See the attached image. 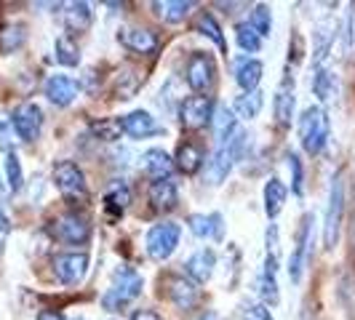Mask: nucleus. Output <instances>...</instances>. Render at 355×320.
Listing matches in <instances>:
<instances>
[{
  "mask_svg": "<svg viewBox=\"0 0 355 320\" xmlns=\"http://www.w3.org/2000/svg\"><path fill=\"white\" fill-rule=\"evenodd\" d=\"M0 147L6 152L14 150V128H11V121H3V118H0Z\"/></svg>",
  "mask_w": 355,
  "mask_h": 320,
  "instance_id": "37998d69",
  "label": "nucleus"
},
{
  "mask_svg": "<svg viewBox=\"0 0 355 320\" xmlns=\"http://www.w3.org/2000/svg\"><path fill=\"white\" fill-rule=\"evenodd\" d=\"M6 181H8V190H11V193H19L21 184H24L21 163H19V155L14 152V150L6 152Z\"/></svg>",
  "mask_w": 355,
  "mask_h": 320,
  "instance_id": "c9c22d12",
  "label": "nucleus"
},
{
  "mask_svg": "<svg viewBox=\"0 0 355 320\" xmlns=\"http://www.w3.org/2000/svg\"><path fill=\"white\" fill-rule=\"evenodd\" d=\"M0 190H3V187H0Z\"/></svg>",
  "mask_w": 355,
  "mask_h": 320,
  "instance_id": "09e8293b",
  "label": "nucleus"
},
{
  "mask_svg": "<svg viewBox=\"0 0 355 320\" xmlns=\"http://www.w3.org/2000/svg\"><path fill=\"white\" fill-rule=\"evenodd\" d=\"M37 320H67L62 312H56V310H43V312H37Z\"/></svg>",
  "mask_w": 355,
  "mask_h": 320,
  "instance_id": "49530a36",
  "label": "nucleus"
},
{
  "mask_svg": "<svg viewBox=\"0 0 355 320\" xmlns=\"http://www.w3.org/2000/svg\"><path fill=\"white\" fill-rule=\"evenodd\" d=\"M288 168H291V190H294V195H302L304 177H302V160H300V155H288Z\"/></svg>",
  "mask_w": 355,
  "mask_h": 320,
  "instance_id": "a19ab883",
  "label": "nucleus"
},
{
  "mask_svg": "<svg viewBox=\"0 0 355 320\" xmlns=\"http://www.w3.org/2000/svg\"><path fill=\"white\" fill-rule=\"evenodd\" d=\"M153 8L158 11V17L163 21L179 24V21H184L187 14L196 8V3H190V0H163V3H153Z\"/></svg>",
  "mask_w": 355,
  "mask_h": 320,
  "instance_id": "a878e982",
  "label": "nucleus"
},
{
  "mask_svg": "<svg viewBox=\"0 0 355 320\" xmlns=\"http://www.w3.org/2000/svg\"><path fill=\"white\" fill-rule=\"evenodd\" d=\"M329 134H331V123H329L326 109L318 105L304 107L302 118H300V139H302L304 152L318 155L329 144Z\"/></svg>",
  "mask_w": 355,
  "mask_h": 320,
  "instance_id": "f03ea898",
  "label": "nucleus"
},
{
  "mask_svg": "<svg viewBox=\"0 0 355 320\" xmlns=\"http://www.w3.org/2000/svg\"><path fill=\"white\" fill-rule=\"evenodd\" d=\"M342 213H345V174L337 171L331 179L329 190V206L323 219V249L334 251L339 243V227H342Z\"/></svg>",
  "mask_w": 355,
  "mask_h": 320,
  "instance_id": "20e7f679",
  "label": "nucleus"
},
{
  "mask_svg": "<svg viewBox=\"0 0 355 320\" xmlns=\"http://www.w3.org/2000/svg\"><path fill=\"white\" fill-rule=\"evenodd\" d=\"M53 51H56V62H59V64H64V67H78V64H80V51H78V43H75L70 35L56 37Z\"/></svg>",
  "mask_w": 355,
  "mask_h": 320,
  "instance_id": "473e14b6",
  "label": "nucleus"
},
{
  "mask_svg": "<svg viewBox=\"0 0 355 320\" xmlns=\"http://www.w3.org/2000/svg\"><path fill=\"white\" fill-rule=\"evenodd\" d=\"M139 89V78H134V72H118V80H115V96L118 99H131Z\"/></svg>",
  "mask_w": 355,
  "mask_h": 320,
  "instance_id": "58836bf2",
  "label": "nucleus"
},
{
  "mask_svg": "<svg viewBox=\"0 0 355 320\" xmlns=\"http://www.w3.org/2000/svg\"><path fill=\"white\" fill-rule=\"evenodd\" d=\"M53 184L62 193V197H67V200H86V195H89L86 177L72 160H62L53 166Z\"/></svg>",
  "mask_w": 355,
  "mask_h": 320,
  "instance_id": "423d86ee",
  "label": "nucleus"
},
{
  "mask_svg": "<svg viewBox=\"0 0 355 320\" xmlns=\"http://www.w3.org/2000/svg\"><path fill=\"white\" fill-rule=\"evenodd\" d=\"M355 51V3L347 11V24H345V53Z\"/></svg>",
  "mask_w": 355,
  "mask_h": 320,
  "instance_id": "79ce46f5",
  "label": "nucleus"
},
{
  "mask_svg": "<svg viewBox=\"0 0 355 320\" xmlns=\"http://www.w3.org/2000/svg\"><path fill=\"white\" fill-rule=\"evenodd\" d=\"M262 107H265V94L257 89V91L243 94V96H238L235 105H232V112H235L238 118H243V121H254V118L262 112Z\"/></svg>",
  "mask_w": 355,
  "mask_h": 320,
  "instance_id": "bb28decb",
  "label": "nucleus"
},
{
  "mask_svg": "<svg viewBox=\"0 0 355 320\" xmlns=\"http://www.w3.org/2000/svg\"><path fill=\"white\" fill-rule=\"evenodd\" d=\"M272 112H275V123L281 125V128L291 125V118H294V83L288 78L281 83V89L275 91Z\"/></svg>",
  "mask_w": 355,
  "mask_h": 320,
  "instance_id": "412c9836",
  "label": "nucleus"
},
{
  "mask_svg": "<svg viewBox=\"0 0 355 320\" xmlns=\"http://www.w3.org/2000/svg\"><path fill=\"white\" fill-rule=\"evenodd\" d=\"M187 224H190V232L196 235V238H214V240H222V213H193L190 219H187Z\"/></svg>",
  "mask_w": 355,
  "mask_h": 320,
  "instance_id": "b1692460",
  "label": "nucleus"
},
{
  "mask_svg": "<svg viewBox=\"0 0 355 320\" xmlns=\"http://www.w3.org/2000/svg\"><path fill=\"white\" fill-rule=\"evenodd\" d=\"M249 24L254 27V33H257L259 37H267V35H270V30H272V14H270V6H265V3L254 6Z\"/></svg>",
  "mask_w": 355,
  "mask_h": 320,
  "instance_id": "4c0bfd02",
  "label": "nucleus"
},
{
  "mask_svg": "<svg viewBox=\"0 0 355 320\" xmlns=\"http://www.w3.org/2000/svg\"><path fill=\"white\" fill-rule=\"evenodd\" d=\"M168 299L174 302L177 310H193L200 302V291H198V285L190 278L177 275V278L168 281Z\"/></svg>",
  "mask_w": 355,
  "mask_h": 320,
  "instance_id": "f3484780",
  "label": "nucleus"
},
{
  "mask_svg": "<svg viewBox=\"0 0 355 320\" xmlns=\"http://www.w3.org/2000/svg\"><path fill=\"white\" fill-rule=\"evenodd\" d=\"M142 275L131 267H118L112 275V283L102 296V307L107 312H121L125 304H131L139 294H142Z\"/></svg>",
  "mask_w": 355,
  "mask_h": 320,
  "instance_id": "f257e3e1",
  "label": "nucleus"
},
{
  "mask_svg": "<svg viewBox=\"0 0 355 320\" xmlns=\"http://www.w3.org/2000/svg\"><path fill=\"white\" fill-rule=\"evenodd\" d=\"M286 197H288V190H286V184L281 179H270L265 184V211L267 216L272 219V216H278V213L284 211L286 206Z\"/></svg>",
  "mask_w": 355,
  "mask_h": 320,
  "instance_id": "cd10ccee",
  "label": "nucleus"
},
{
  "mask_svg": "<svg viewBox=\"0 0 355 320\" xmlns=\"http://www.w3.org/2000/svg\"><path fill=\"white\" fill-rule=\"evenodd\" d=\"M53 275L62 285H78L89 272V254L86 251H70L53 256Z\"/></svg>",
  "mask_w": 355,
  "mask_h": 320,
  "instance_id": "0eeeda50",
  "label": "nucleus"
},
{
  "mask_svg": "<svg viewBox=\"0 0 355 320\" xmlns=\"http://www.w3.org/2000/svg\"><path fill=\"white\" fill-rule=\"evenodd\" d=\"M265 75V64L251 56H238L235 59V83L243 89V94L259 89V80Z\"/></svg>",
  "mask_w": 355,
  "mask_h": 320,
  "instance_id": "dca6fc26",
  "label": "nucleus"
},
{
  "mask_svg": "<svg viewBox=\"0 0 355 320\" xmlns=\"http://www.w3.org/2000/svg\"><path fill=\"white\" fill-rule=\"evenodd\" d=\"M91 134L99 142H118L121 134H123V123L118 118H102V121H94L91 123Z\"/></svg>",
  "mask_w": 355,
  "mask_h": 320,
  "instance_id": "72a5a7b5",
  "label": "nucleus"
},
{
  "mask_svg": "<svg viewBox=\"0 0 355 320\" xmlns=\"http://www.w3.org/2000/svg\"><path fill=\"white\" fill-rule=\"evenodd\" d=\"M142 166L150 177L160 181V179H171V171H174V160L168 158V152H163L158 147L147 150L142 155Z\"/></svg>",
  "mask_w": 355,
  "mask_h": 320,
  "instance_id": "4be33fe9",
  "label": "nucleus"
},
{
  "mask_svg": "<svg viewBox=\"0 0 355 320\" xmlns=\"http://www.w3.org/2000/svg\"><path fill=\"white\" fill-rule=\"evenodd\" d=\"M131 320H163V318H160L158 312H153V310H137L131 315Z\"/></svg>",
  "mask_w": 355,
  "mask_h": 320,
  "instance_id": "a18cd8bd",
  "label": "nucleus"
},
{
  "mask_svg": "<svg viewBox=\"0 0 355 320\" xmlns=\"http://www.w3.org/2000/svg\"><path fill=\"white\" fill-rule=\"evenodd\" d=\"M334 37H337V21L331 17L320 19L315 24V33H313V64L315 67L326 62V56L334 46Z\"/></svg>",
  "mask_w": 355,
  "mask_h": 320,
  "instance_id": "ddd939ff",
  "label": "nucleus"
},
{
  "mask_svg": "<svg viewBox=\"0 0 355 320\" xmlns=\"http://www.w3.org/2000/svg\"><path fill=\"white\" fill-rule=\"evenodd\" d=\"M198 30H200V35H206L209 40H214V46L219 48L222 53H227V40H225V35H222V27L216 24V19L211 17V14H200L198 17Z\"/></svg>",
  "mask_w": 355,
  "mask_h": 320,
  "instance_id": "f704fd0d",
  "label": "nucleus"
},
{
  "mask_svg": "<svg viewBox=\"0 0 355 320\" xmlns=\"http://www.w3.org/2000/svg\"><path fill=\"white\" fill-rule=\"evenodd\" d=\"M150 203H153L155 211H174L179 203L177 184H174L171 179L153 181V184H150Z\"/></svg>",
  "mask_w": 355,
  "mask_h": 320,
  "instance_id": "aec40b11",
  "label": "nucleus"
},
{
  "mask_svg": "<svg viewBox=\"0 0 355 320\" xmlns=\"http://www.w3.org/2000/svg\"><path fill=\"white\" fill-rule=\"evenodd\" d=\"M241 315H243V320H272L270 307L262 302H246L241 307Z\"/></svg>",
  "mask_w": 355,
  "mask_h": 320,
  "instance_id": "ea45409f",
  "label": "nucleus"
},
{
  "mask_svg": "<svg viewBox=\"0 0 355 320\" xmlns=\"http://www.w3.org/2000/svg\"><path fill=\"white\" fill-rule=\"evenodd\" d=\"M128 203H131V190L125 187L123 181H112L105 193V208L107 211L123 213Z\"/></svg>",
  "mask_w": 355,
  "mask_h": 320,
  "instance_id": "2f4dec72",
  "label": "nucleus"
},
{
  "mask_svg": "<svg viewBox=\"0 0 355 320\" xmlns=\"http://www.w3.org/2000/svg\"><path fill=\"white\" fill-rule=\"evenodd\" d=\"M46 99L56 107H67L75 102V96H78V91L80 86L72 80L70 75H51L49 80H46Z\"/></svg>",
  "mask_w": 355,
  "mask_h": 320,
  "instance_id": "4468645a",
  "label": "nucleus"
},
{
  "mask_svg": "<svg viewBox=\"0 0 355 320\" xmlns=\"http://www.w3.org/2000/svg\"><path fill=\"white\" fill-rule=\"evenodd\" d=\"M214 267H216V254L211 249H200L184 262V272L190 275V281L206 283V281H211Z\"/></svg>",
  "mask_w": 355,
  "mask_h": 320,
  "instance_id": "6ab92c4d",
  "label": "nucleus"
},
{
  "mask_svg": "<svg viewBox=\"0 0 355 320\" xmlns=\"http://www.w3.org/2000/svg\"><path fill=\"white\" fill-rule=\"evenodd\" d=\"M121 123H123L125 134L134 136V139H147V136H158V134H163V125L155 123V118H153L150 112H144V109L128 112Z\"/></svg>",
  "mask_w": 355,
  "mask_h": 320,
  "instance_id": "2eb2a0df",
  "label": "nucleus"
},
{
  "mask_svg": "<svg viewBox=\"0 0 355 320\" xmlns=\"http://www.w3.org/2000/svg\"><path fill=\"white\" fill-rule=\"evenodd\" d=\"M182 238V227L174 222H160L153 230L147 232V256L155 262H166L179 246Z\"/></svg>",
  "mask_w": 355,
  "mask_h": 320,
  "instance_id": "39448f33",
  "label": "nucleus"
},
{
  "mask_svg": "<svg viewBox=\"0 0 355 320\" xmlns=\"http://www.w3.org/2000/svg\"><path fill=\"white\" fill-rule=\"evenodd\" d=\"M216 105L211 102V96H203V94H196V96H187L179 102V121L184 128H203V125L211 123V115Z\"/></svg>",
  "mask_w": 355,
  "mask_h": 320,
  "instance_id": "9d476101",
  "label": "nucleus"
},
{
  "mask_svg": "<svg viewBox=\"0 0 355 320\" xmlns=\"http://www.w3.org/2000/svg\"><path fill=\"white\" fill-rule=\"evenodd\" d=\"M27 40V27L21 21H14V24H6L0 30V51L3 53H14L24 46Z\"/></svg>",
  "mask_w": 355,
  "mask_h": 320,
  "instance_id": "c756f323",
  "label": "nucleus"
},
{
  "mask_svg": "<svg viewBox=\"0 0 355 320\" xmlns=\"http://www.w3.org/2000/svg\"><path fill=\"white\" fill-rule=\"evenodd\" d=\"M310 86H313V94L318 96L320 102H329V99H334V94H337V78H334L331 70L318 67L315 75H313V80H310Z\"/></svg>",
  "mask_w": 355,
  "mask_h": 320,
  "instance_id": "7c9ffc66",
  "label": "nucleus"
},
{
  "mask_svg": "<svg viewBox=\"0 0 355 320\" xmlns=\"http://www.w3.org/2000/svg\"><path fill=\"white\" fill-rule=\"evenodd\" d=\"M11 128L21 142H35L43 131V109L35 102H24L11 115Z\"/></svg>",
  "mask_w": 355,
  "mask_h": 320,
  "instance_id": "1a4fd4ad",
  "label": "nucleus"
},
{
  "mask_svg": "<svg viewBox=\"0 0 355 320\" xmlns=\"http://www.w3.org/2000/svg\"><path fill=\"white\" fill-rule=\"evenodd\" d=\"M53 238L62 240V243H70V246H83L91 238V224L86 216L80 213H62L56 222H53Z\"/></svg>",
  "mask_w": 355,
  "mask_h": 320,
  "instance_id": "f8f14e48",
  "label": "nucleus"
},
{
  "mask_svg": "<svg viewBox=\"0 0 355 320\" xmlns=\"http://www.w3.org/2000/svg\"><path fill=\"white\" fill-rule=\"evenodd\" d=\"M198 320H216V315H214V312H203Z\"/></svg>",
  "mask_w": 355,
  "mask_h": 320,
  "instance_id": "de8ad7c7",
  "label": "nucleus"
},
{
  "mask_svg": "<svg viewBox=\"0 0 355 320\" xmlns=\"http://www.w3.org/2000/svg\"><path fill=\"white\" fill-rule=\"evenodd\" d=\"M118 43L125 46L128 51L134 53H153L158 48V37L150 30H139V27H125L118 33Z\"/></svg>",
  "mask_w": 355,
  "mask_h": 320,
  "instance_id": "a211bd4d",
  "label": "nucleus"
},
{
  "mask_svg": "<svg viewBox=\"0 0 355 320\" xmlns=\"http://www.w3.org/2000/svg\"><path fill=\"white\" fill-rule=\"evenodd\" d=\"M91 24H94V11H91L89 3H67L64 6V27L70 33H86Z\"/></svg>",
  "mask_w": 355,
  "mask_h": 320,
  "instance_id": "5701e85b",
  "label": "nucleus"
},
{
  "mask_svg": "<svg viewBox=\"0 0 355 320\" xmlns=\"http://www.w3.org/2000/svg\"><path fill=\"white\" fill-rule=\"evenodd\" d=\"M267 256L265 265H262V272H259V296H262V304L267 307H275L281 302V291H278V281H275V272H278V227L270 224L267 227Z\"/></svg>",
  "mask_w": 355,
  "mask_h": 320,
  "instance_id": "7ed1b4c3",
  "label": "nucleus"
},
{
  "mask_svg": "<svg viewBox=\"0 0 355 320\" xmlns=\"http://www.w3.org/2000/svg\"><path fill=\"white\" fill-rule=\"evenodd\" d=\"M177 166H179V171H184V174H198L200 166H203V152H200V147L193 142L179 144Z\"/></svg>",
  "mask_w": 355,
  "mask_h": 320,
  "instance_id": "c85d7f7f",
  "label": "nucleus"
},
{
  "mask_svg": "<svg viewBox=\"0 0 355 320\" xmlns=\"http://www.w3.org/2000/svg\"><path fill=\"white\" fill-rule=\"evenodd\" d=\"M313 213H304L302 222H300V230H297V246L291 251V259H288V278L294 283L302 281L304 265H307V254H310V246H313Z\"/></svg>",
  "mask_w": 355,
  "mask_h": 320,
  "instance_id": "9b49d317",
  "label": "nucleus"
},
{
  "mask_svg": "<svg viewBox=\"0 0 355 320\" xmlns=\"http://www.w3.org/2000/svg\"><path fill=\"white\" fill-rule=\"evenodd\" d=\"M184 80L187 86L196 91V94H206L216 80V64H214V56L206 51H196L187 62V70H184Z\"/></svg>",
  "mask_w": 355,
  "mask_h": 320,
  "instance_id": "6e6552de",
  "label": "nucleus"
},
{
  "mask_svg": "<svg viewBox=\"0 0 355 320\" xmlns=\"http://www.w3.org/2000/svg\"><path fill=\"white\" fill-rule=\"evenodd\" d=\"M235 40H238V46H241L243 51H249V53H257L262 48V37L254 33V27H251L249 21H241V24L235 27Z\"/></svg>",
  "mask_w": 355,
  "mask_h": 320,
  "instance_id": "e433bc0d",
  "label": "nucleus"
},
{
  "mask_svg": "<svg viewBox=\"0 0 355 320\" xmlns=\"http://www.w3.org/2000/svg\"><path fill=\"white\" fill-rule=\"evenodd\" d=\"M8 235H11V222H8V216H6V211L0 208V254L6 251V243H8Z\"/></svg>",
  "mask_w": 355,
  "mask_h": 320,
  "instance_id": "c03bdc74",
  "label": "nucleus"
},
{
  "mask_svg": "<svg viewBox=\"0 0 355 320\" xmlns=\"http://www.w3.org/2000/svg\"><path fill=\"white\" fill-rule=\"evenodd\" d=\"M211 125H214V134H216V142L222 144L238 131V118H235V112H232L230 107L219 105L211 115Z\"/></svg>",
  "mask_w": 355,
  "mask_h": 320,
  "instance_id": "393cba45",
  "label": "nucleus"
}]
</instances>
